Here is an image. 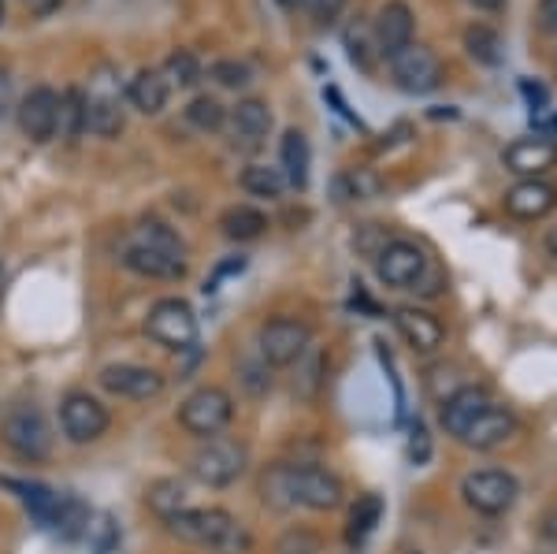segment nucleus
<instances>
[{"mask_svg": "<svg viewBox=\"0 0 557 554\" xmlns=\"http://www.w3.org/2000/svg\"><path fill=\"white\" fill-rule=\"evenodd\" d=\"M168 532L183 543H197V547H209L212 554H246L253 547L246 525L235 521L220 506H205V510H178L168 517Z\"/></svg>", "mask_w": 557, "mask_h": 554, "instance_id": "1", "label": "nucleus"}, {"mask_svg": "<svg viewBox=\"0 0 557 554\" xmlns=\"http://www.w3.org/2000/svg\"><path fill=\"white\" fill-rule=\"evenodd\" d=\"M286 495L290 506H305V510H338L346 498L343 480L323 466H286Z\"/></svg>", "mask_w": 557, "mask_h": 554, "instance_id": "2", "label": "nucleus"}, {"mask_svg": "<svg viewBox=\"0 0 557 554\" xmlns=\"http://www.w3.org/2000/svg\"><path fill=\"white\" fill-rule=\"evenodd\" d=\"M246 466H249V451L238 440H223V435L205 440L190 458V472L209 488L235 484L242 472H246Z\"/></svg>", "mask_w": 557, "mask_h": 554, "instance_id": "3", "label": "nucleus"}, {"mask_svg": "<svg viewBox=\"0 0 557 554\" xmlns=\"http://www.w3.org/2000/svg\"><path fill=\"white\" fill-rule=\"evenodd\" d=\"M0 435H4L8 451L20 454L23 461H45L52 451V428L34 402H20V406L4 417Z\"/></svg>", "mask_w": 557, "mask_h": 554, "instance_id": "4", "label": "nucleus"}, {"mask_svg": "<svg viewBox=\"0 0 557 554\" xmlns=\"http://www.w3.org/2000/svg\"><path fill=\"white\" fill-rule=\"evenodd\" d=\"M235 417V398L223 387H197L190 398L178 406V424L190 435H201V440H212Z\"/></svg>", "mask_w": 557, "mask_h": 554, "instance_id": "5", "label": "nucleus"}, {"mask_svg": "<svg viewBox=\"0 0 557 554\" xmlns=\"http://www.w3.org/2000/svg\"><path fill=\"white\" fill-rule=\"evenodd\" d=\"M461 495L475 514L498 517L513 510V503L520 498V484L506 469H475L461 480Z\"/></svg>", "mask_w": 557, "mask_h": 554, "instance_id": "6", "label": "nucleus"}, {"mask_svg": "<svg viewBox=\"0 0 557 554\" xmlns=\"http://www.w3.org/2000/svg\"><path fill=\"white\" fill-rule=\"evenodd\" d=\"M146 332L168 350H190L197 343V312L183 298H160L146 317Z\"/></svg>", "mask_w": 557, "mask_h": 554, "instance_id": "7", "label": "nucleus"}, {"mask_svg": "<svg viewBox=\"0 0 557 554\" xmlns=\"http://www.w3.org/2000/svg\"><path fill=\"white\" fill-rule=\"evenodd\" d=\"M312 346V328L298 317H272L257 335V354L264 357L272 369L294 365Z\"/></svg>", "mask_w": 557, "mask_h": 554, "instance_id": "8", "label": "nucleus"}, {"mask_svg": "<svg viewBox=\"0 0 557 554\" xmlns=\"http://www.w3.org/2000/svg\"><path fill=\"white\" fill-rule=\"evenodd\" d=\"M375 272H380V280L386 287L417 291V283L428 275V254L417 243L394 238V243H386L380 254H375Z\"/></svg>", "mask_w": 557, "mask_h": 554, "instance_id": "9", "label": "nucleus"}, {"mask_svg": "<svg viewBox=\"0 0 557 554\" xmlns=\"http://www.w3.org/2000/svg\"><path fill=\"white\" fill-rule=\"evenodd\" d=\"M60 424H64V435L71 443H97L112 424V414H108L101 398L86 395V391H71L60 402Z\"/></svg>", "mask_w": 557, "mask_h": 554, "instance_id": "10", "label": "nucleus"}, {"mask_svg": "<svg viewBox=\"0 0 557 554\" xmlns=\"http://www.w3.org/2000/svg\"><path fill=\"white\" fill-rule=\"evenodd\" d=\"M391 71H394V83L406 89V94H431V89L443 83V64H438L435 49H428L420 41H409L401 52H394Z\"/></svg>", "mask_w": 557, "mask_h": 554, "instance_id": "11", "label": "nucleus"}, {"mask_svg": "<svg viewBox=\"0 0 557 554\" xmlns=\"http://www.w3.org/2000/svg\"><path fill=\"white\" fill-rule=\"evenodd\" d=\"M20 131L30 141H49L60 131V94L49 86H34L30 94L20 101Z\"/></svg>", "mask_w": 557, "mask_h": 554, "instance_id": "12", "label": "nucleus"}, {"mask_svg": "<svg viewBox=\"0 0 557 554\" xmlns=\"http://www.w3.org/2000/svg\"><path fill=\"white\" fill-rule=\"evenodd\" d=\"M97 380H101V387L108 395L134 398V402L157 398L160 391H164V377H160L157 369H146V365H108Z\"/></svg>", "mask_w": 557, "mask_h": 554, "instance_id": "13", "label": "nucleus"}, {"mask_svg": "<svg viewBox=\"0 0 557 554\" xmlns=\"http://www.w3.org/2000/svg\"><path fill=\"white\" fill-rule=\"evenodd\" d=\"M494 406L491 395L483 387H457L454 395L443 398V409H438V421H443L446 432L454 440H465V432L475 424V417H483Z\"/></svg>", "mask_w": 557, "mask_h": 554, "instance_id": "14", "label": "nucleus"}, {"mask_svg": "<svg viewBox=\"0 0 557 554\" xmlns=\"http://www.w3.org/2000/svg\"><path fill=\"white\" fill-rule=\"evenodd\" d=\"M394 328H398V335L406 338L417 354H435L438 346L446 343L443 320L431 317L428 309H412V306L394 309Z\"/></svg>", "mask_w": 557, "mask_h": 554, "instance_id": "15", "label": "nucleus"}, {"mask_svg": "<svg viewBox=\"0 0 557 554\" xmlns=\"http://www.w3.org/2000/svg\"><path fill=\"white\" fill-rule=\"evenodd\" d=\"M506 168L513 175H524V178H539L543 172L557 168V141L550 138H517L513 146L502 153Z\"/></svg>", "mask_w": 557, "mask_h": 554, "instance_id": "16", "label": "nucleus"}, {"mask_svg": "<svg viewBox=\"0 0 557 554\" xmlns=\"http://www.w3.org/2000/svg\"><path fill=\"white\" fill-rule=\"evenodd\" d=\"M557 209V190L543 178H520L506 194V212L517 220H543Z\"/></svg>", "mask_w": 557, "mask_h": 554, "instance_id": "17", "label": "nucleus"}, {"mask_svg": "<svg viewBox=\"0 0 557 554\" xmlns=\"http://www.w3.org/2000/svg\"><path fill=\"white\" fill-rule=\"evenodd\" d=\"M123 264H127L134 275H146V280H183L186 275L183 257L160 254V249L141 246V243H131L123 249Z\"/></svg>", "mask_w": 557, "mask_h": 554, "instance_id": "18", "label": "nucleus"}, {"mask_svg": "<svg viewBox=\"0 0 557 554\" xmlns=\"http://www.w3.org/2000/svg\"><path fill=\"white\" fill-rule=\"evenodd\" d=\"M272 131V112L264 101H238L231 112V134H235L238 149H260Z\"/></svg>", "mask_w": 557, "mask_h": 554, "instance_id": "19", "label": "nucleus"}, {"mask_svg": "<svg viewBox=\"0 0 557 554\" xmlns=\"http://www.w3.org/2000/svg\"><path fill=\"white\" fill-rule=\"evenodd\" d=\"M513 435H517V417L502 406H491L483 417H475V424L465 432L461 443L472 446V451H494V446L509 443Z\"/></svg>", "mask_w": 557, "mask_h": 554, "instance_id": "20", "label": "nucleus"}, {"mask_svg": "<svg viewBox=\"0 0 557 554\" xmlns=\"http://www.w3.org/2000/svg\"><path fill=\"white\" fill-rule=\"evenodd\" d=\"M375 41H380V52L386 60L394 57V52H401L406 45L412 41V12L409 4H401V0H391V4L380 12V20H375Z\"/></svg>", "mask_w": 557, "mask_h": 554, "instance_id": "21", "label": "nucleus"}, {"mask_svg": "<svg viewBox=\"0 0 557 554\" xmlns=\"http://www.w3.org/2000/svg\"><path fill=\"white\" fill-rule=\"evenodd\" d=\"M8 491L20 495V503L26 506V514L34 517L45 529H57V517H60V506H64V495H57L52 488L45 484H26V480H0Z\"/></svg>", "mask_w": 557, "mask_h": 554, "instance_id": "22", "label": "nucleus"}, {"mask_svg": "<svg viewBox=\"0 0 557 554\" xmlns=\"http://www.w3.org/2000/svg\"><path fill=\"white\" fill-rule=\"evenodd\" d=\"M309 168H312L309 138L301 131H286L283 141H278V172H283L286 186L305 190L309 186Z\"/></svg>", "mask_w": 557, "mask_h": 554, "instance_id": "23", "label": "nucleus"}, {"mask_svg": "<svg viewBox=\"0 0 557 554\" xmlns=\"http://www.w3.org/2000/svg\"><path fill=\"white\" fill-rule=\"evenodd\" d=\"M168 89H172V86H168V75L146 67L127 83V101L141 115H157V112H164V104H168Z\"/></svg>", "mask_w": 557, "mask_h": 554, "instance_id": "24", "label": "nucleus"}, {"mask_svg": "<svg viewBox=\"0 0 557 554\" xmlns=\"http://www.w3.org/2000/svg\"><path fill=\"white\" fill-rule=\"evenodd\" d=\"M86 131L97 138H115L123 131V109L115 94H89L86 97Z\"/></svg>", "mask_w": 557, "mask_h": 554, "instance_id": "25", "label": "nucleus"}, {"mask_svg": "<svg viewBox=\"0 0 557 554\" xmlns=\"http://www.w3.org/2000/svg\"><path fill=\"white\" fill-rule=\"evenodd\" d=\"M220 227L231 243H253V238L264 235L268 217L260 209H253V205H231V209L220 217Z\"/></svg>", "mask_w": 557, "mask_h": 554, "instance_id": "26", "label": "nucleus"}, {"mask_svg": "<svg viewBox=\"0 0 557 554\" xmlns=\"http://www.w3.org/2000/svg\"><path fill=\"white\" fill-rule=\"evenodd\" d=\"M298 377H294V395L301 402H317L320 387H323V369H327V357H323L320 346H309L298 361Z\"/></svg>", "mask_w": 557, "mask_h": 554, "instance_id": "27", "label": "nucleus"}, {"mask_svg": "<svg viewBox=\"0 0 557 554\" xmlns=\"http://www.w3.org/2000/svg\"><path fill=\"white\" fill-rule=\"evenodd\" d=\"M383 521V498L380 495H361L349 510V525H346V540L354 547H361L368 535L375 532V525Z\"/></svg>", "mask_w": 557, "mask_h": 554, "instance_id": "28", "label": "nucleus"}, {"mask_svg": "<svg viewBox=\"0 0 557 554\" xmlns=\"http://www.w3.org/2000/svg\"><path fill=\"white\" fill-rule=\"evenodd\" d=\"M146 503L168 521L172 514L186 510V484H183V480H172V477L152 480L149 491H146Z\"/></svg>", "mask_w": 557, "mask_h": 554, "instance_id": "29", "label": "nucleus"}, {"mask_svg": "<svg viewBox=\"0 0 557 554\" xmlns=\"http://www.w3.org/2000/svg\"><path fill=\"white\" fill-rule=\"evenodd\" d=\"M465 49H469V57L475 64H487V67L502 64V38L483 23H475L465 30Z\"/></svg>", "mask_w": 557, "mask_h": 554, "instance_id": "30", "label": "nucleus"}, {"mask_svg": "<svg viewBox=\"0 0 557 554\" xmlns=\"http://www.w3.org/2000/svg\"><path fill=\"white\" fill-rule=\"evenodd\" d=\"M242 190H249L253 198H278L286 190V178L278 168H268V164H249L242 172Z\"/></svg>", "mask_w": 557, "mask_h": 554, "instance_id": "31", "label": "nucleus"}, {"mask_svg": "<svg viewBox=\"0 0 557 554\" xmlns=\"http://www.w3.org/2000/svg\"><path fill=\"white\" fill-rule=\"evenodd\" d=\"M134 243H141V246H152V249H160V254H172V257H183L186 261V246H183V238L175 235L168 223H160V220H146L138 227V235H134Z\"/></svg>", "mask_w": 557, "mask_h": 554, "instance_id": "32", "label": "nucleus"}, {"mask_svg": "<svg viewBox=\"0 0 557 554\" xmlns=\"http://www.w3.org/2000/svg\"><path fill=\"white\" fill-rule=\"evenodd\" d=\"M86 131V94L83 89H67L60 97V134L64 138H78Z\"/></svg>", "mask_w": 557, "mask_h": 554, "instance_id": "33", "label": "nucleus"}, {"mask_svg": "<svg viewBox=\"0 0 557 554\" xmlns=\"http://www.w3.org/2000/svg\"><path fill=\"white\" fill-rule=\"evenodd\" d=\"M186 120H190L197 131H220L223 120H227V109H223L215 97H194L190 109H186Z\"/></svg>", "mask_w": 557, "mask_h": 554, "instance_id": "34", "label": "nucleus"}, {"mask_svg": "<svg viewBox=\"0 0 557 554\" xmlns=\"http://www.w3.org/2000/svg\"><path fill=\"white\" fill-rule=\"evenodd\" d=\"M168 78H172L175 86H183V89L201 83V64H197V57L190 49H178V52L168 57Z\"/></svg>", "mask_w": 557, "mask_h": 554, "instance_id": "35", "label": "nucleus"}, {"mask_svg": "<svg viewBox=\"0 0 557 554\" xmlns=\"http://www.w3.org/2000/svg\"><path fill=\"white\" fill-rule=\"evenodd\" d=\"M89 535V547H94V554H112L115 543H120V525L112 521L108 514L97 517V525H89L86 529Z\"/></svg>", "mask_w": 557, "mask_h": 554, "instance_id": "36", "label": "nucleus"}, {"mask_svg": "<svg viewBox=\"0 0 557 554\" xmlns=\"http://www.w3.org/2000/svg\"><path fill=\"white\" fill-rule=\"evenodd\" d=\"M212 78L227 89H242V86L253 83V71L246 64H238V60H220V64H212Z\"/></svg>", "mask_w": 557, "mask_h": 554, "instance_id": "37", "label": "nucleus"}, {"mask_svg": "<svg viewBox=\"0 0 557 554\" xmlns=\"http://www.w3.org/2000/svg\"><path fill=\"white\" fill-rule=\"evenodd\" d=\"M260 491H264V503L275 506V510H286L290 506V495H286V466H275L272 472L264 477V484H260Z\"/></svg>", "mask_w": 557, "mask_h": 554, "instance_id": "38", "label": "nucleus"}, {"mask_svg": "<svg viewBox=\"0 0 557 554\" xmlns=\"http://www.w3.org/2000/svg\"><path fill=\"white\" fill-rule=\"evenodd\" d=\"M242 372H246L242 380L249 383V391H253V395L272 387V365H268L264 357H260V361H246V365H242Z\"/></svg>", "mask_w": 557, "mask_h": 554, "instance_id": "39", "label": "nucleus"}, {"mask_svg": "<svg viewBox=\"0 0 557 554\" xmlns=\"http://www.w3.org/2000/svg\"><path fill=\"white\" fill-rule=\"evenodd\" d=\"M320 540L312 532H286L283 543H278V554H317Z\"/></svg>", "mask_w": 557, "mask_h": 554, "instance_id": "40", "label": "nucleus"}, {"mask_svg": "<svg viewBox=\"0 0 557 554\" xmlns=\"http://www.w3.org/2000/svg\"><path fill=\"white\" fill-rule=\"evenodd\" d=\"M312 15H317V23L320 26H331L343 15V8H346V0H312Z\"/></svg>", "mask_w": 557, "mask_h": 554, "instance_id": "41", "label": "nucleus"}, {"mask_svg": "<svg viewBox=\"0 0 557 554\" xmlns=\"http://www.w3.org/2000/svg\"><path fill=\"white\" fill-rule=\"evenodd\" d=\"M12 112H15V86H12V75L0 71V123H4Z\"/></svg>", "mask_w": 557, "mask_h": 554, "instance_id": "42", "label": "nucleus"}, {"mask_svg": "<svg viewBox=\"0 0 557 554\" xmlns=\"http://www.w3.org/2000/svg\"><path fill=\"white\" fill-rule=\"evenodd\" d=\"M409 454H412V461H417V466H420V461H428V454H431V446H428V432H424V428H412V443H409Z\"/></svg>", "mask_w": 557, "mask_h": 554, "instance_id": "43", "label": "nucleus"}, {"mask_svg": "<svg viewBox=\"0 0 557 554\" xmlns=\"http://www.w3.org/2000/svg\"><path fill=\"white\" fill-rule=\"evenodd\" d=\"M539 26L546 34H557V0H539Z\"/></svg>", "mask_w": 557, "mask_h": 554, "instance_id": "44", "label": "nucleus"}, {"mask_svg": "<svg viewBox=\"0 0 557 554\" xmlns=\"http://www.w3.org/2000/svg\"><path fill=\"white\" fill-rule=\"evenodd\" d=\"M543 535L557 547V510H550V514L543 517Z\"/></svg>", "mask_w": 557, "mask_h": 554, "instance_id": "45", "label": "nucleus"}, {"mask_svg": "<svg viewBox=\"0 0 557 554\" xmlns=\"http://www.w3.org/2000/svg\"><path fill=\"white\" fill-rule=\"evenodd\" d=\"M524 94L532 97V104H546V94H543V86H532V83H524Z\"/></svg>", "mask_w": 557, "mask_h": 554, "instance_id": "46", "label": "nucleus"}, {"mask_svg": "<svg viewBox=\"0 0 557 554\" xmlns=\"http://www.w3.org/2000/svg\"><path fill=\"white\" fill-rule=\"evenodd\" d=\"M469 4H475L480 12H498V8L506 4V0H469Z\"/></svg>", "mask_w": 557, "mask_h": 554, "instance_id": "47", "label": "nucleus"}, {"mask_svg": "<svg viewBox=\"0 0 557 554\" xmlns=\"http://www.w3.org/2000/svg\"><path fill=\"white\" fill-rule=\"evenodd\" d=\"M278 4H283V8H290V12H298V8H309L312 0H278Z\"/></svg>", "mask_w": 557, "mask_h": 554, "instance_id": "48", "label": "nucleus"}, {"mask_svg": "<svg viewBox=\"0 0 557 554\" xmlns=\"http://www.w3.org/2000/svg\"><path fill=\"white\" fill-rule=\"evenodd\" d=\"M546 249H550V257L557 261V227L550 231V238H546Z\"/></svg>", "mask_w": 557, "mask_h": 554, "instance_id": "49", "label": "nucleus"}, {"mask_svg": "<svg viewBox=\"0 0 557 554\" xmlns=\"http://www.w3.org/2000/svg\"><path fill=\"white\" fill-rule=\"evenodd\" d=\"M34 4H38V12H49V8H57L60 0H34Z\"/></svg>", "mask_w": 557, "mask_h": 554, "instance_id": "50", "label": "nucleus"}, {"mask_svg": "<svg viewBox=\"0 0 557 554\" xmlns=\"http://www.w3.org/2000/svg\"><path fill=\"white\" fill-rule=\"evenodd\" d=\"M0 20H4V4H0Z\"/></svg>", "mask_w": 557, "mask_h": 554, "instance_id": "51", "label": "nucleus"}, {"mask_svg": "<svg viewBox=\"0 0 557 554\" xmlns=\"http://www.w3.org/2000/svg\"><path fill=\"white\" fill-rule=\"evenodd\" d=\"M0 283H4V268H0Z\"/></svg>", "mask_w": 557, "mask_h": 554, "instance_id": "52", "label": "nucleus"}, {"mask_svg": "<svg viewBox=\"0 0 557 554\" xmlns=\"http://www.w3.org/2000/svg\"><path fill=\"white\" fill-rule=\"evenodd\" d=\"M417 554H420V551H417Z\"/></svg>", "mask_w": 557, "mask_h": 554, "instance_id": "53", "label": "nucleus"}]
</instances>
